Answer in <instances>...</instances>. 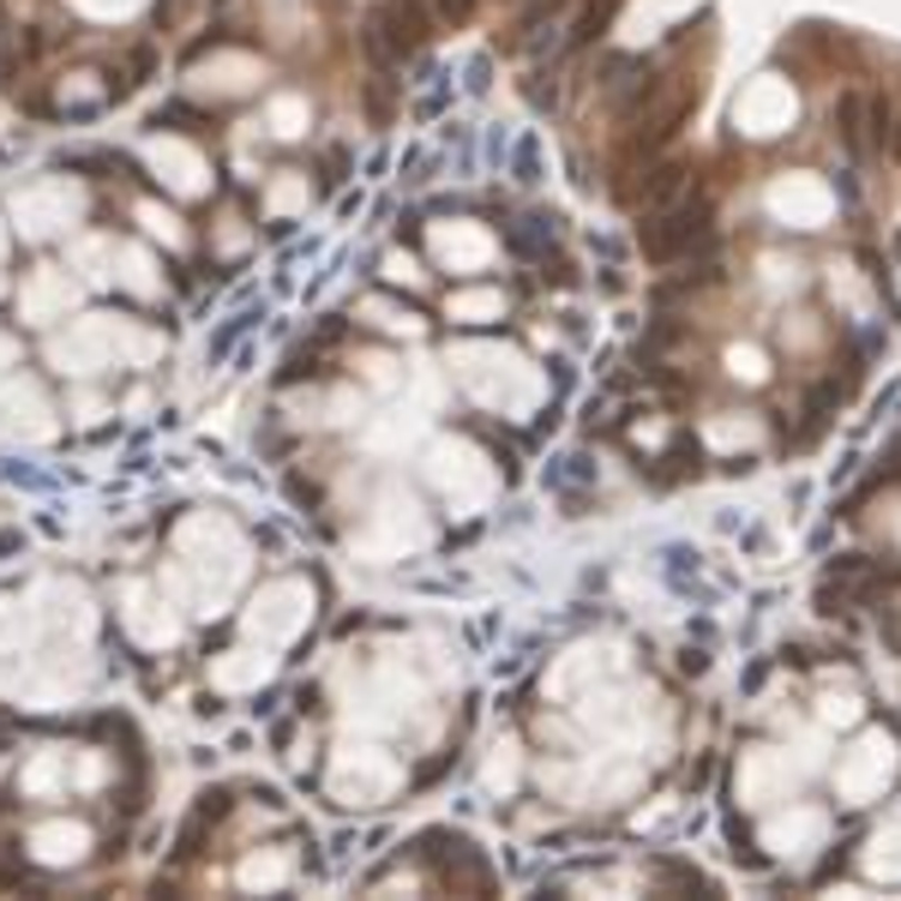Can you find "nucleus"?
<instances>
[{
	"mask_svg": "<svg viewBox=\"0 0 901 901\" xmlns=\"http://www.w3.org/2000/svg\"><path fill=\"white\" fill-rule=\"evenodd\" d=\"M679 193H685V162H661V169L643 174V187H631V204L661 211V204H673Z\"/></svg>",
	"mask_w": 901,
	"mask_h": 901,
	"instance_id": "obj_2",
	"label": "nucleus"
},
{
	"mask_svg": "<svg viewBox=\"0 0 901 901\" xmlns=\"http://www.w3.org/2000/svg\"><path fill=\"white\" fill-rule=\"evenodd\" d=\"M433 12L446 24H469V19H475V0H433Z\"/></svg>",
	"mask_w": 901,
	"mask_h": 901,
	"instance_id": "obj_6",
	"label": "nucleus"
},
{
	"mask_svg": "<svg viewBox=\"0 0 901 901\" xmlns=\"http://www.w3.org/2000/svg\"><path fill=\"white\" fill-rule=\"evenodd\" d=\"M37 853H42V860H79V853H84V830H42Z\"/></svg>",
	"mask_w": 901,
	"mask_h": 901,
	"instance_id": "obj_4",
	"label": "nucleus"
},
{
	"mask_svg": "<svg viewBox=\"0 0 901 901\" xmlns=\"http://www.w3.org/2000/svg\"><path fill=\"white\" fill-rule=\"evenodd\" d=\"M709 234H715V211L703 199H673L661 204L655 223H643V253L668 264V259H685L691 247H703Z\"/></svg>",
	"mask_w": 901,
	"mask_h": 901,
	"instance_id": "obj_1",
	"label": "nucleus"
},
{
	"mask_svg": "<svg viewBox=\"0 0 901 901\" xmlns=\"http://www.w3.org/2000/svg\"><path fill=\"white\" fill-rule=\"evenodd\" d=\"M608 12H613V0H601V7H589L583 19H578V31H571V42H578V49H583V42H595V37H601V24H608Z\"/></svg>",
	"mask_w": 901,
	"mask_h": 901,
	"instance_id": "obj_5",
	"label": "nucleus"
},
{
	"mask_svg": "<svg viewBox=\"0 0 901 901\" xmlns=\"http://www.w3.org/2000/svg\"><path fill=\"white\" fill-rule=\"evenodd\" d=\"M835 127H841V139H848L853 151H871V139H865V91H841Z\"/></svg>",
	"mask_w": 901,
	"mask_h": 901,
	"instance_id": "obj_3",
	"label": "nucleus"
}]
</instances>
